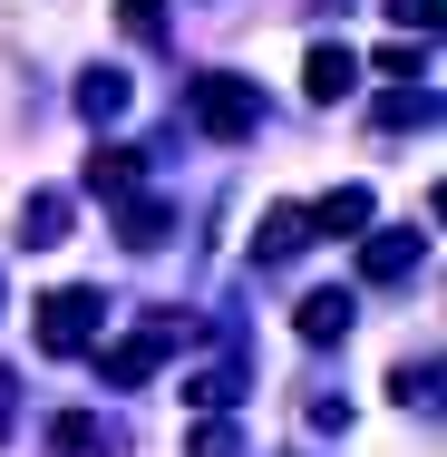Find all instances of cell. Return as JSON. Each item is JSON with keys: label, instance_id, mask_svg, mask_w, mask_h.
Listing matches in <instances>:
<instances>
[{"label": "cell", "instance_id": "cell-17", "mask_svg": "<svg viewBox=\"0 0 447 457\" xmlns=\"http://www.w3.org/2000/svg\"><path fill=\"white\" fill-rule=\"evenodd\" d=\"M185 399H195V409H234V399H244V370H204Z\"/></svg>", "mask_w": 447, "mask_h": 457}, {"label": "cell", "instance_id": "cell-11", "mask_svg": "<svg viewBox=\"0 0 447 457\" xmlns=\"http://www.w3.org/2000/svg\"><path fill=\"white\" fill-rule=\"evenodd\" d=\"M49 448H59V457H107V448H117V428L88 419V409H69V419H49Z\"/></svg>", "mask_w": 447, "mask_h": 457}, {"label": "cell", "instance_id": "cell-15", "mask_svg": "<svg viewBox=\"0 0 447 457\" xmlns=\"http://www.w3.org/2000/svg\"><path fill=\"white\" fill-rule=\"evenodd\" d=\"M438 117V88H389L379 97V127H428Z\"/></svg>", "mask_w": 447, "mask_h": 457}, {"label": "cell", "instance_id": "cell-16", "mask_svg": "<svg viewBox=\"0 0 447 457\" xmlns=\"http://www.w3.org/2000/svg\"><path fill=\"white\" fill-rule=\"evenodd\" d=\"M117 29L156 49V39H166V0H117Z\"/></svg>", "mask_w": 447, "mask_h": 457}, {"label": "cell", "instance_id": "cell-13", "mask_svg": "<svg viewBox=\"0 0 447 457\" xmlns=\"http://www.w3.org/2000/svg\"><path fill=\"white\" fill-rule=\"evenodd\" d=\"M79 176H88V195H137V146H107V137H97V156Z\"/></svg>", "mask_w": 447, "mask_h": 457}, {"label": "cell", "instance_id": "cell-10", "mask_svg": "<svg viewBox=\"0 0 447 457\" xmlns=\"http://www.w3.org/2000/svg\"><path fill=\"white\" fill-rule=\"evenodd\" d=\"M127 69H88V79H79V117H88V127H117V117H127Z\"/></svg>", "mask_w": 447, "mask_h": 457}, {"label": "cell", "instance_id": "cell-1", "mask_svg": "<svg viewBox=\"0 0 447 457\" xmlns=\"http://www.w3.org/2000/svg\"><path fill=\"white\" fill-rule=\"evenodd\" d=\"M185 117H195L214 146H244V137L263 127V97H253V79H234V69H204V79H185Z\"/></svg>", "mask_w": 447, "mask_h": 457}, {"label": "cell", "instance_id": "cell-14", "mask_svg": "<svg viewBox=\"0 0 447 457\" xmlns=\"http://www.w3.org/2000/svg\"><path fill=\"white\" fill-rule=\"evenodd\" d=\"M389 399L418 409V419H438V361H399V370H389Z\"/></svg>", "mask_w": 447, "mask_h": 457}, {"label": "cell", "instance_id": "cell-20", "mask_svg": "<svg viewBox=\"0 0 447 457\" xmlns=\"http://www.w3.org/2000/svg\"><path fill=\"white\" fill-rule=\"evenodd\" d=\"M379 10H389V20H399V29H418V39H428V29H438V0H379Z\"/></svg>", "mask_w": 447, "mask_h": 457}, {"label": "cell", "instance_id": "cell-3", "mask_svg": "<svg viewBox=\"0 0 447 457\" xmlns=\"http://www.w3.org/2000/svg\"><path fill=\"white\" fill-rule=\"evenodd\" d=\"M166 351H176V321H146V331H127V341L97 351V379H107V389H137V379H156Z\"/></svg>", "mask_w": 447, "mask_h": 457}, {"label": "cell", "instance_id": "cell-18", "mask_svg": "<svg viewBox=\"0 0 447 457\" xmlns=\"http://www.w3.org/2000/svg\"><path fill=\"white\" fill-rule=\"evenodd\" d=\"M379 79H428V39H418V49H409V39L379 49Z\"/></svg>", "mask_w": 447, "mask_h": 457}, {"label": "cell", "instance_id": "cell-12", "mask_svg": "<svg viewBox=\"0 0 447 457\" xmlns=\"http://www.w3.org/2000/svg\"><path fill=\"white\" fill-rule=\"evenodd\" d=\"M292 321H302V341H341V331L360 321V302H351V292H311Z\"/></svg>", "mask_w": 447, "mask_h": 457}, {"label": "cell", "instance_id": "cell-6", "mask_svg": "<svg viewBox=\"0 0 447 457\" xmlns=\"http://www.w3.org/2000/svg\"><path fill=\"white\" fill-rule=\"evenodd\" d=\"M302 244H311V214L302 204H272L253 224V263H302Z\"/></svg>", "mask_w": 447, "mask_h": 457}, {"label": "cell", "instance_id": "cell-8", "mask_svg": "<svg viewBox=\"0 0 447 457\" xmlns=\"http://www.w3.org/2000/svg\"><path fill=\"white\" fill-rule=\"evenodd\" d=\"M311 234H341V244L369 234V185H331V195L311 204Z\"/></svg>", "mask_w": 447, "mask_h": 457}, {"label": "cell", "instance_id": "cell-7", "mask_svg": "<svg viewBox=\"0 0 447 457\" xmlns=\"http://www.w3.org/2000/svg\"><path fill=\"white\" fill-rule=\"evenodd\" d=\"M166 234H176V214H166L156 195H117V244H127V253H156Z\"/></svg>", "mask_w": 447, "mask_h": 457}, {"label": "cell", "instance_id": "cell-9", "mask_svg": "<svg viewBox=\"0 0 447 457\" xmlns=\"http://www.w3.org/2000/svg\"><path fill=\"white\" fill-rule=\"evenodd\" d=\"M20 244H29V253H49V244H69V195H49V185H39V195L20 204Z\"/></svg>", "mask_w": 447, "mask_h": 457}, {"label": "cell", "instance_id": "cell-5", "mask_svg": "<svg viewBox=\"0 0 447 457\" xmlns=\"http://www.w3.org/2000/svg\"><path fill=\"white\" fill-rule=\"evenodd\" d=\"M302 88H311V107H341V97L360 88V59L341 49V39H321V49L302 59Z\"/></svg>", "mask_w": 447, "mask_h": 457}, {"label": "cell", "instance_id": "cell-2", "mask_svg": "<svg viewBox=\"0 0 447 457\" xmlns=\"http://www.w3.org/2000/svg\"><path fill=\"white\" fill-rule=\"evenodd\" d=\"M97 331H107V292H49L39 302V351L49 361H79V351H97Z\"/></svg>", "mask_w": 447, "mask_h": 457}, {"label": "cell", "instance_id": "cell-4", "mask_svg": "<svg viewBox=\"0 0 447 457\" xmlns=\"http://www.w3.org/2000/svg\"><path fill=\"white\" fill-rule=\"evenodd\" d=\"M428 263V234H360V282H409Z\"/></svg>", "mask_w": 447, "mask_h": 457}, {"label": "cell", "instance_id": "cell-21", "mask_svg": "<svg viewBox=\"0 0 447 457\" xmlns=\"http://www.w3.org/2000/svg\"><path fill=\"white\" fill-rule=\"evenodd\" d=\"M10 428H20V379L0 370V448H10Z\"/></svg>", "mask_w": 447, "mask_h": 457}, {"label": "cell", "instance_id": "cell-19", "mask_svg": "<svg viewBox=\"0 0 447 457\" xmlns=\"http://www.w3.org/2000/svg\"><path fill=\"white\" fill-rule=\"evenodd\" d=\"M185 457H234V428H224V419H214V409H204V428H195V438H185Z\"/></svg>", "mask_w": 447, "mask_h": 457}]
</instances>
